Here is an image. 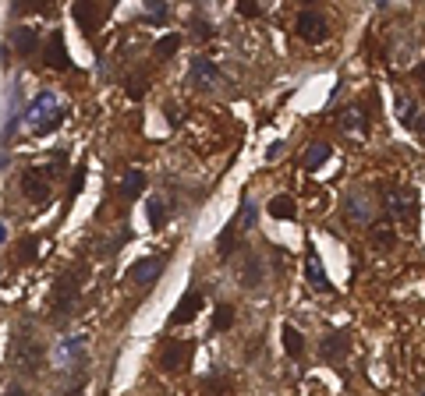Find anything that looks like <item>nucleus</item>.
I'll return each instance as SVG.
<instances>
[{
    "label": "nucleus",
    "mask_w": 425,
    "mask_h": 396,
    "mask_svg": "<svg viewBox=\"0 0 425 396\" xmlns=\"http://www.w3.org/2000/svg\"><path fill=\"white\" fill-rule=\"evenodd\" d=\"M4 396H25V389H21L18 382H8V386H4Z\"/></svg>",
    "instance_id": "4c0bfd02"
},
{
    "label": "nucleus",
    "mask_w": 425,
    "mask_h": 396,
    "mask_svg": "<svg viewBox=\"0 0 425 396\" xmlns=\"http://www.w3.org/2000/svg\"><path fill=\"white\" fill-rule=\"evenodd\" d=\"M230 389H234V382L227 379L224 368H212V375L202 382V396H230Z\"/></svg>",
    "instance_id": "f3484780"
},
{
    "label": "nucleus",
    "mask_w": 425,
    "mask_h": 396,
    "mask_svg": "<svg viewBox=\"0 0 425 396\" xmlns=\"http://www.w3.org/2000/svg\"><path fill=\"white\" fill-rule=\"evenodd\" d=\"M341 128L344 131H354V135H365L369 131V120H365V113H361V106L341 110Z\"/></svg>",
    "instance_id": "a211bd4d"
},
{
    "label": "nucleus",
    "mask_w": 425,
    "mask_h": 396,
    "mask_svg": "<svg viewBox=\"0 0 425 396\" xmlns=\"http://www.w3.org/2000/svg\"><path fill=\"white\" fill-rule=\"evenodd\" d=\"M418 131H425V117H422V124H418Z\"/></svg>",
    "instance_id": "a19ab883"
},
{
    "label": "nucleus",
    "mask_w": 425,
    "mask_h": 396,
    "mask_svg": "<svg viewBox=\"0 0 425 396\" xmlns=\"http://www.w3.org/2000/svg\"><path fill=\"white\" fill-rule=\"evenodd\" d=\"M46 64L57 68V71H68V68H71V57H68V50H64V36H60V32H53V39H50Z\"/></svg>",
    "instance_id": "dca6fc26"
},
{
    "label": "nucleus",
    "mask_w": 425,
    "mask_h": 396,
    "mask_svg": "<svg viewBox=\"0 0 425 396\" xmlns=\"http://www.w3.org/2000/svg\"><path fill=\"white\" fill-rule=\"evenodd\" d=\"M280 152H284V142H273V145L266 149V160L273 163V160H277V156H280Z\"/></svg>",
    "instance_id": "e433bc0d"
},
{
    "label": "nucleus",
    "mask_w": 425,
    "mask_h": 396,
    "mask_svg": "<svg viewBox=\"0 0 425 396\" xmlns=\"http://www.w3.org/2000/svg\"><path fill=\"white\" fill-rule=\"evenodd\" d=\"M386 216L404 227L418 223V191L408 185H390L386 188Z\"/></svg>",
    "instance_id": "f257e3e1"
},
{
    "label": "nucleus",
    "mask_w": 425,
    "mask_h": 396,
    "mask_svg": "<svg viewBox=\"0 0 425 396\" xmlns=\"http://www.w3.org/2000/svg\"><path fill=\"white\" fill-rule=\"evenodd\" d=\"M82 276H85V269L78 265V269L64 272V276L57 280V287H53V301H50L53 319H64V315L75 308V301H78V294H82Z\"/></svg>",
    "instance_id": "f03ea898"
},
{
    "label": "nucleus",
    "mask_w": 425,
    "mask_h": 396,
    "mask_svg": "<svg viewBox=\"0 0 425 396\" xmlns=\"http://www.w3.org/2000/svg\"><path fill=\"white\" fill-rule=\"evenodd\" d=\"M25 117H28V128H33V131L39 135V131H43V124H46L43 117H50V131H53V128L60 124V120L68 117V110H64V106H57V96H53V93H39V96L33 100V106H28V113H25Z\"/></svg>",
    "instance_id": "7ed1b4c3"
},
{
    "label": "nucleus",
    "mask_w": 425,
    "mask_h": 396,
    "mask_svg": "<svg viewBox=\"0 0 425 396\" xmlns=\"http://www.w3.org/2000/svg\"><path fill=\"white\" fill-rule=\"evenodd\" d=\"M188 357H192V343L188 340H167L163 350H160V368L167 375H177V372H185Z\"/></svg>",
    "instance_id": "423d86ee"
},
{
    "label": "nucleus",
    "mask_w": 425,
    "mask_h": 396,
    "mask_svg": "<svg viewBox=\"0 0 425 396\" xmlns=\"http://www.w3.org/2000/svg\"><path fill=\"white\" fill-rule=\"evenodd\" d=\"M255 216H259V209H255V202H245V227H248V230L255 227Z\"/></svg>",
    "instance_id": "c9c22d12"
},
{
    "label": "nucleus",
    "mask_w": 425,
    "mask_h": 396,
    "mask_svg": "<svg viewBox=\"0 0 425 396\" xmlns=\"http://www.w3.org/2000/svg\"><path fill=\"white\" fill-rule=\"evenodd\" d=\"M177 50H181V36H177V32H167V36L156 43V60H170Z\"/></svg>",
    "instance_id": "c85d7f7f"
},
{
    "label": "nucleus",
    "mask_w": 425,
    "mask_h": 396,
    "mask_svg": "<svg viewBox=\"0 0 425 396\" xmlns=\"http://www.w3.org/2000/svg\"><path fill=\"white\" fill-rule=\"evenodd\" d=\"M217 78H220V71H217V64H212L209 57H195L192 60V71H188V82L199 88V93H209L212 85H217Z\"/></svg>",
    "instance_id": "6e6552de"
},
{
    "label": "nucleus",
    "mask_w": 425,
    "mask_h": 396,
    "mask_svg": "<svg viewBox=\"0 0 425 396\" xmlns=\"http://www.w3.org/2000/svg\"><path fill=\"white\" fill-rule=\"evenodd\" d=\"M230 326H234V308H230V304H217V308H212V329L227 332Z\"/></svg>",
    "instance_id": "cd10ccee"
},
{
    "label": "nucleus",
    "mask_w": 425,
    "mask_h": 396,
    "mask_svg": "<svg viewBox=\"0 0 425 396\" xmlns=\"http://www.w3.org/2000/svg\"><path fill=\"white\" fill-rule=\"evenodd\" d=\"M393 245H397V234H393V227H390V223H376V227H372V248L390 252Z\"/></svg>",
    "instance_id": "b1692460"
},
{
    "label": "nucleus",
    "mask_w": 425,
    "mask_h": 396,
    "mask_svg": "<svg viewBox=\"0 0 425 396\" xmlns=\"http://www.w3.org/2000/svg\"><path fill=\"white\" fill-rule=\"evenodd\" d=\"M397 117H401V124L404 128H418L422 124V117H418V103L411 100V96H397Z\"/></svg>",
    "instance_id": "6ab92c4d"
},
{
    "label": "nucleus",
    "mask_w": 425,
    "mask_h": 396,
    "mask_svg": "<svg viewBox=\"0 0 425 396\" xmlns=\"http://www.w3.org/2000/svg\"><path fill=\"white\" fill-rule=\"evenodd\" d=\"M347 350H351V337H347V329L326 332L323 343H319V357H323V361H329V364L344 361V357H347Z\"/></svg>",
    "instance_id": "0eeeda50"
},
{
    "label": "nucleus",
    "mask_w": 425,
    "mask_h": 396,
    "mask_svg": "<svg viewBox=\"0 0 425 396\" xmlns=\"http://www.w3.org/2000/svg\"><path fill=\"white\" fill-rule=\"evenodd\" d=\"M217 252H220V258H227V255L234 252V227H227V230L220 234V245H217Z\"/></svg>",
    "instance_id": "2f4dec72"
},
{
    "label": "nucleus",
    "mask_w": 425,
    "mask_h": 396,
    "mask_svg": "<svg viewBox=\"0 0 425 396\" xmlns=\"http://www.w3.org/2000/svg\"><path fill=\"white\" fill-rule=\"evenodd\" d=\"M145 18L163 21V18H167V4H160V0H145Z\"/></svg>",
    "instance_id": "473e14b6"
},
{
    "label": "nucleus",
    "mask_w": 425,
    "mask_h": 396,
    "mask_svg": "<svg viewBox=\"0 0 425 396\" xmlns=\"http://www.w3.org/2000/svg\"><path fill=\"white\" fill-rule=\"evenodd\" d=\"M160 272H163V258L149 255V258H138V262L132 265V280H135V283H153Z\"/></svg>",
    "instance_id": "ddd939ff"
},
{
    "label": "nucleus",
    "mask_w": 425,
    "mask_h": 396,
    "mask_svg": "<svg viewBox=\"0 0 425 396\" xmlns=\"http://www.w3.org/2000/svg\"><path fill=\"white\" fill-rule=\"evenodd\" d=\"M60 396H85V389H82V386H75V389H64Z\"/></svg>",
    "instance_id": "58836bf2"
},
{
    "label": "nucleus",
    "mask_w": 425,
    "mask_h": 396,
    "mask_svg": "<svg viewBox=\"0 0 425 396\" xmlns=\"http://www.w3.org/2000/svg\"><path fill=\"white\" fill-rule=\"evenodd\" d=\"M145 191V173L142 170H128L125 177H120V195L125 198H138Z\"/></svg>",
    "instance_id": "aec40b11"
},
{
    "label": "nucleus",
    "mask_w": 425,
    "mask_h": 396,
    "mask_svg": "<svg viewBox=\"0 0 425 396\" xmlns=\"http://www.w3.org/2000/svg\"><path fill=\"white\" fill-rule=\"evenodd\" d=\"M15 368L18 372H25V375H39V368H43V343L39 340H33V337H21L15 340Z\"/></svg>",
    "instance_id": "20e7f679"
},
{
    "label": "nucleus",
    "mask_w": 425,
    "mask_h": 396,
    "mask_svg": "<svg viewBox=\"0 0 425 396\" xmlns=\"http://www.w3.org/2000/svg\"><path fill=\"white\" fill-rule=\"evenodd\" d=\"M344 216L347 220H354V223H372V205L365 202V195H347V202H344Z\"/></svg>",
    "instance_id": "4468645a"
},
{
    "label": "nucleus",
    "mask_w": 425,
    "mask_h": 396,
    "mask_svg": "<svg viewBox=\"0 0 425 396\" xmlns=\"http://www.w3.org/2000/svg\"><path fill=\"white\" fill-rule=\"evenodd\" d=\"M145 216H149V223H153V227H163L167 223V202L163 198H153V202H149V209H145Z\"/></svg>",
    "instance_id": "c756f323"
},
{
    "label": "nucleus",
    "mask_w": 425,
    "mask_h": 396,
    "mask_svg": "<svg viewBox=\"0 0 425 396\" xmlns=\"http://www.w3.org/2000/svg\"><path fill=\"white\" fill-rule=\"evenodd\" d=\"M18 252H21V258H25V262H36V252H39V241H36V237H21V245H18Z\"/></svg>",
    "instance_id": "7c9ffc66"
},
{
    "label": "nucleus",
    "mask_w": 425,
    "mask_h": 396,
    "mask_svg": "<svg viewBox=\"0 0 425 396\" xmlns=\"http://www.w3.org/2000/svg\"><path fill=\"white\" fill-rule=\"evenodd\" d=\"M294 32H298V39H305V43H323L329 36V21L316 8H305V11H298V18H294Z\"/></svg>",
    "instance_id": "39448f33"
},
{
    "label": "nucleus",
    "mask_w": 425,
    "mask_h": 396,
    "mask_svg": "<svg viewBox=\"0 0 425 396\" xmlns=\"http://www.w3.org/2000/svg\"><path fill=\"white\" fill-rule=\"evenodd\" d=\"M82 347H85V337L60 340V347H57V361H60V364H71V361H78V357H82Z\"/></svg>",
    "instance_id": "412c9836"
},
{
    "label": "nucleus",
    "mask_w": 425,
    "mask_h": 396,
    "mask_svg": "<svg viewBox=\"0 0 425 396\" xmlns=\"http://www.w3.org/2000/svg\"><path fill=\"white\" fill-rule=\"evenodd\" d=\"M46 170H39V167H33V170H25L21 173V191H25V198H33V202H46V195H50V185H46V177H43Z\"/></svg>",
    "instance_id": "1a4fd4ad"
},
{
    "label": "nucleus",
    "mask_w": 425,
    "mask_h": 396,
    "mask_svg": "<svg viewBox=\"0 0 425 396\" xmlns=\"http://www.w3.org/2000/svg\"><path fill=\"white\" fill-rule=\"evenodd\" d=\"M192 28H195V36H199V39H209V36H212V25H209L202 15H195V18H192Z\"/></svg>",
    "instance_id": "72a5a7b5"
},
{
    "label": "nucleus",
    "mask_w": 425,
    "mask_h": 396,
    "mask_svg": "<svg viewBox=\"0 0 425 396\" xmlns=\"http://www.w3.org/2000/svg\"><path fill=\"white\" fill-rule=\"evenodd\" d=\"M145 88H149V75H145V71H135V75L125 78V93H128V100H142Z\"/></svg>",
    "instance_id": "a878e982"
},
{
    "label": "nucleus",
    "mask_w": 425,
    "mask_h": 396,
    "mask_svg": "<svg viewBox=\"0 0 425 396\" xmlns=\"http://www.w3.org/2000/svg\"><path fill=\"white\" fill-rule=\"evenodd\" d=\"M15 50L21 53V57H33L36 50H39V32L33 25H18L15 28Z\"/></svg>",
    "instance_id": "2eb2a0df"
},
{
    "label": "nucleus",
    "mask_w": 425,
    "mask_h": 396,
    "mask_svg": "<svg viewBox=\"0 0 425 396\" xmlns=\"http://www.w3.org/2000/svg\"><path fill=\"white\" fill-rule=\"evenodd\" d=\"M418 78H422V85H425V60H422V64H418Z\"/></svg>",
    "instance_id": "ea45409f"
},
{
    "label": "nucleus",
    "mask_w": 425,
    "mask_h": 396,
    "mask_svg": "<svg viewBox=\"0 0 425 396\" xmlns=\"http://www.w3.org/2000/svg\"><path fill=\"white\" fill-rule=\"evenodd\" d=\"M110 8H100V4H89V0H82V4L71 8V18L85 28V32H93V28H100V21L107 18Z\"/></svg>",
    "instance_id": "9d476101"
},
{
    "label": "nucleus",
    "mask_w": 425,
    "mask_h": 396,
    "mask_svg": "<svg viewBox=\"0 0 425 396\" xmlns=\"http://www.w3.org/2000/svg\"><path fill=\"white\" fill-rule=\"evenodd\" d=\"M199 308H202V294H199V290H188L185 297L177 301V308H174V315H170V326H185V322H192V319L199 315Z\"/></svg>",
    "instance_id": "9b49d317"
},
{
    "label": "nucleus",
    "mask_w": 425,
    "mask_h": 396,
    "mask_svg": "<svg viewBox=\"0 0 425 396\" xmlns=\"http://www.w3.org/2000/svg\"><path fill=\"white\" fill-rule=\"evenodd\" d=\"M269 216H273V220H291V216H294V198H291V195L269 198Z\"/></svg>",
    "instance_id": "393cba45"
},
{
    "label": "nucleus",
    "mask_w": 425,
    "mask_h": 396,
    "mask_svg": "<svg viewBox=\"0 0 425 396\" xmlns=\"http://www.w3.org/2000/svg\"><path fill=\"white\" fill-rule=\"evenodd\" d=\"M422 396H425V393H422Z\"/></svg>",
    "instance_id": "79ce46f5"
},
{
    "label": "nucleus",
    "mask_w": 425,
    "mask_h": 396,
    "mask_svg": "<svg viewBox=\"0 0 425 396\" xmlns=\"http://www.w3.org/2000/svg\"><path fill=\"white\" fill-rule=\"evenodd\" d=\"M284 354L287 357H301V354H305V337H301L294 326H284Z\"/></svg>",
    "instance_id": "4be33fe9"
},
{
    "label": "nucleus",
    "mask_w": 425,
    "mask_h": 396,
    "mask_svg": "<svg viewBox=\"0 0 425 396\" xmlns=\"http://www.w3.org/2000/svg\"><path fill=\"white\" fill-rule=\"evenodd\" d=\"M237 15H245V18H259V15H262L259 0H241V4H237Z\"/></svg>",
    "instance_id": "f704fd0d"
},
{
    "label": "nucleus",
    "mask_w": 425,
    "mask_h": 396,
    "mask_svg": "<svg viewBox=\"0 0 425 396\" xmlns=\"http://www.w3.org/2000/svg\"><path fill=\"white\" fill-rule=\"evenodd\" d=\"M329 152H333V149H329L326 142H312V145L305 149V160H301V163H305L309 170H316V167H323V163L329 160Z\"/></svg>",
    "instance_id": "5701e85b"
},
{
    "label": "nucleus",
    "mask_w": 425,
    "mask_h": 396,
    "mask_svg": "<svg viewBox=\"0 0 425 396\" xmlns=\"http://www.w3.org/2000/svg\"><path fill=\"white\" fill-rule=\"evenodd\" d=\"M309 280H312L316 290H329V280H326V272H323V265H319L316 248H309Z\"/></svg>",
    "instance_id": "bb28decb"
},
{
    "label": "nucleus",
    "mask_w": 425,
    "mask_h": 396,
    "mask_svg": "<svg viewBox=\"0 0 425 396\" xmlns=\"http://www.w3.org/2000/svg\"><path fill=\"white\" fill-rule=\"evenodd\" d=\"M262 276H266L262 258L259 255H245V265H241V287H245V290H259Z\"/></svg>",
    "instance_id": "f8f14e48"
}]
</instances>
